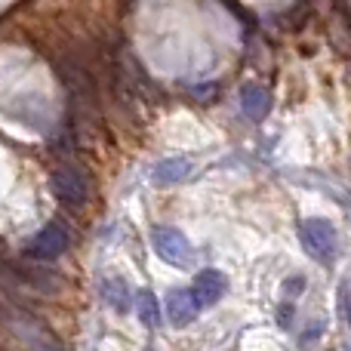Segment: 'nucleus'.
Masks as SVG:
<instances>
[{
  "label": "nucleus",
  "mask_w": 351,
  "mask_h": 351,
  "mask_svg": "<svg viewBox=\"0 0 351 351\" xmlns=\"http://www.w3.org/2000/svg\"><path fill=\"white\" fill-rule=\"evenodd\" d=\"M302 247L308 250L311 259L333 262L336 256V231L327 219H308L302 225Z\"/></svg>",
  "instance_id": "nucleus-5"
},
{
  "label": "nucleus",
  "mask_w": 351,
  "mask_h": 351,
  "mask_svg": "<svg viewBox=\"0 0 351 351\" xmlns=\"http://www.w3.org/2000/svg\"><path fill=\"white\" fill-rule=\"evenodd\" d=\"M241 105L253 121H259V117H265V111H268V93L262 90V86H247V90L241 93Z\"/></svg>",
  "instance_id": "nucleus-11"
},
{
  "label": "nucleus",
  "mask_w": 351,
  "mask_h": 351,
  "mask_svg": "<svg viewBox=\"0 0 351 351\" xmlns=\"http://www.w3.org/2000/svg\"><path fill=\"white\" fill-rule=\"evenodd\" d=\"M65 247H68V228L62 222H49L47 228L37 231V234L25 243V256L40 265V262L59 259V256L65 253Z\"/></svg>",
  "instance_id": "nucleus-4"
},
{
  "label": "nucleus",
  "mask_w": 351,
  "mask_h": 351,
  "mask_svg": "<svg viewBox=\"0 0 351 351\" xmlns=\"http://www.w3.org/2000/svg\"><path fill=\"white\" fill-rule=\"evenodd\" d=\"M188 173H191V164H188L185 158L160 160V164L154 167V182H160V185H176V182H182Z\"/></svg>",
  "instance_id": "nucleus-9"
},
{
  "label": "nucleus",
  "mask_w": 351,
  "mask_h": 351,
  "mask_svg": "<svg viewBox=\"0 0 351 351\" xmlns=\"http://www.w3.org/2000/svg\"><path fill=\"white\" fill-rule=\"evenodd\" d=\"M53 191L68 210H84L86 197H90V179L74 164H62L53 173Z\"/></svg>",
  "instance_id": "nucleus-2"
},
{
  "label": "nucleus",
  "mask_w": 351,
  "mask_h": 351,
  "mask_svg": "<svg viewBox=\"0 0 351 351\" xmlns=\"http://www.w3.org/2000/svg\"><path fill=\"white\" fill-rule=\"evenodd\" d=\"M136 315H139V321L145 324V327H160V321H164V311H160V302L158 296H154L152 290H139L136 293Z\"/></svg>",
  "instance_id": "nucleus-8"
},
{
  "label": "nucleus",
  "mask_w": 351,
  "mask_h": 351,
  "mask_svg": "<svg viewBox=\"0 0 351 351\" xmlns=\"http://www.w3.org/2000/svg\"><path fill=\"white\" fill-rule=\"evenodd\" d=\"M102 296H105V302H108L114 311H127L130 308V287L123 284L121 278L102 280Z\"/></svg>",
  "instance_id": "nucleus-10"
},
{
  "label": "nucleus",
  "mask_w": 351,
  "mask_h": 351,
  "mask_svg": "<svg viewBox=\"0 0 351 351\" xmlns=\"http://www.w3.org/2000/svg\"><path fill=\"white\" fill-rule=\"evenodd\" d=\"M194 296H197L200 308L204 305H216L219 299L225 296V290H228V280H225L222 271H216V268H206V271H200L197 278H194Z\"/></svg>",
  "instance_id": "nucleus-6"
},
{
  "label": "nucleus",
  "mask_w": 351,
  "mask_h": 351,
  "mask_svg": "<svg viewBox=\"0 0 351 351\" xmlns=\"http://www.w3.org/2000/svg\"><path fill=\"white\" fill-rule=\"evenodd\" d=\"M197 311H200V302H197V296H194V290H173L170 296H167V317H170L176 327L191 324L194 317H197Z\"/></svg>",
  "instance_id": "nucleus-7"
},
{
  "label": "nucleus",
  "mask_w": 351,
  "mask_h": 351,
  "mask_svg": "<svg viewBox=\"0 0 351 351\" xmlns=\"http://www.w3.org/2000/svg\"><path fill=\"white\" fill-rule=\"evenodd\" d=\"M152 243H154V253L176 268H185L194 262V250L188 243V237L179 228H173V225H158L152 231Z\"/></svg>",
  "instance_id": "nucleus-3"
},
{
  "label": "nucleus",
  "mask_w": 351,
  "mask_h": 351,
  "mask_svg": "<svg viewBox=\"0 0 351 351\" xmlns=\"http://www.w3.org/2000/svg\"><path fill=\"white\" fill-rule=\"evenodd\" d=\"M0 317L10 324V330H12V333H16L19 339H22L31 351H68V348L59 342V336H56L49 327H43V324L37 321L34 315H28V311L12 308V305H3V308H0Z\"/></svg>",
  "instance_id": "nucleus-1"
}]
</instances>
